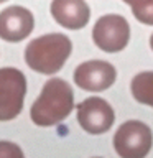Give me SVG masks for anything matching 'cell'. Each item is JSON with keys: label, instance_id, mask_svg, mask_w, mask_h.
<instances>
[{"label": "cell", "instance_id": "obj_3", "mask_svg": "<svg viewBox=\"0 0 153 158\" xmlns=\"http://www.w3.org/2000/svg\"><path fill=\"white\" fill-rule=\"evenodd\" d=\"M153 133L140 120L123 122L114 135V148L120 158H145L151 150Z\"/></svg>", "mask_w": 153, "mask_h": 158}, {"label": "cell", "instance_id": "obj_9", "mask_svg": "<svg viewBox=\"0 0 153 158\" xmlns=\"http://www.w3.org/2000/svg\"><path fill=\"white\" fill-rule=\"evenodd\" d=\"M51 15L61 27L68 30H81L89 23L91 10L84 0H53Z\"/></svg>", "mask_w": 153, "mask_h": 158}, {"label": "cell", "instance_id": "obj_7", "mask_svg": "<svg viewBox=\"0 0 153 158\" xmlns=\"http://www.w3.org/2000/svg\"><path fill=\"white\" fill-rule=\"evenodd\" d=\"M117 71L110 63L92 59L79 64L74 71V82L84 91L101 92L115 82Z\"/></svg>", "mask_w": 153, "mask_h": 158}, {"label": "cell", "instance_id": "obj_4", "mask_svg": "<svg viewBox=\"0 0 153 158\" xmlns=\"http://www.w3.org/2000/svg\"><path fill=\"white\" fill-rule=\"evenodd\" d=\"M27 77L17 68L0 69V122L12 120L22 112Z\"/></svg>", "mask_w": 153, "mask_h": 158}, {"label": "cell", "instance_id": "obj_13", "mask_svg": "<svg viewBox=\"0 0 153 158\" xmlns=\"http://www.w3.org/2000/svg\"><path fill=\"white\" fill-rule=\"evenodd\" d=\"M150 46H151V49H153V35H151V38H150Z\"/></svg>", "mask_w": 153, "mask_h": 158}, {"label": "cell", "instance_id": "obj_6", "mask_svg": "<svg viewBox=\"0 0 153 158\" xmlns=\"http://www.w3.org/2000/svg\"><path fill=\"white\" fill-rule=\"evenodd\" d=\"M115 114L102 97H89L77 106V120L87 133L101 135L112 127Z\"/></svg>", "mask_w": 153, "mask_h": 158}, {"label": "cell", "instance_id": "obj_12", "mask_svg": "<svg viewBox=\"0 0 153 158\" xmlns=\"http://www.w3.org/2000/svg\"><path fill=\"white\" fill-rule=\"evenodd\" d=\"M0 158H25V155L17 143L0 142Z\"/></svg>", "mask_w": 153, "mask_h": 158}, {"label": "cell", "instance_id": "obj_15", "mask_svg": "<svg viewBox=\"0 0 153 158\" xmlns=\"http://www.w3.org/2000/svg\"><path fill=\"white\" fill-rule=\"evenodd\" d=\"M2 2H7V0H0V3H2Z\"/></svg>", "mask_w": 153, "mask_h": 158}, {"label": "cell", "instance_id": "obj_11", "mask_svg": "<svg viewBox=\"0 0 153 158\" xmlns=\"http://www.w3.org/2000/svg\"><path fill=\"white\" fill-rule=\"evenodd\" d=\"M132 13L138 22L145 25H153V0H133Z\"/></svg>", "mask_w": 153, "mask_h": 158}, {"label": "cell", "instance_id": "obj_8", "mask_svg": "<svg viewBox=\"0 0 153 158\" xmlns=\"http://www.w3.org/2000/svg\"><path fill=\"white\" fill-rule=\"evenodd\" d=\"M35 18L28 8L12 5L0 12V38L10 43H17L28 38L33 31Z\"/></svg>", "mask_w": 153, "mask_h": 158}, {"label": "cell", "instance_id": "obj_14", "mask_svg": "<svg viewBox=\"0 0 153 158\" xmlns=\"http://www.w3.org/2000/svg\"><path fill=\"white\" fill-rule=\"evenodd\" d=\"M123 2H125V3H128V5H132V2H133V0H123Z\"/></svg>", "mask_w": 153, "mask_h": 158}, {"label": "cell", "instance_id": "obj_2", "mask_svg": "<svg viewBox=\"0 0 153 158\" xmlns=\"http://www.w3.org/2000/svg\"><path fill=\"white\" fill-rule=\"evenodd\" d=\"M72 51V43L63 33L43 35L28 43L25 61L33 71L41 74H54L64 66Z\"/></svg>", "mask_w": 153, "mask_h": 158}, {"label": "cell", "instance_id": "obj_10", "mask_svg": "<svg viewBox=\"0 0 153 158\" xmlns=\"http://www.w3.org/2000/svg\"><path fill=\"white\" fill-rule=\"evenodd\" d=\"M130 89L137 102L153 107V71L137 74L132 79Z\"/></svg>", "mask_w": 153, "mask_h": 158}, {"label": "cell", "instance_id": "obj_5", "mask_svg": "<svg viewBox=\"0 0 153 158\" xmlns=\"http://www.w3.org/2000/svg\"><path fill=\"white\" fill-rule=\"evenodd\" d=\"M92 38L102 51L118 53L130 40V25L122 15H104L94 25Z\"/></svg>", "mask_w": 153, "mask_h": 158}, {"label": "cell", "instance_id": "obj_1", "mask_svg": "<svg viewBox=\"0 0 153 158\" xmlns=\"http://www.w3.org/2000/svg\"><path fill=\"white\" fill-rule=\"evenodd\" d=\"M74 109V94L71 86L59 77L46 81L39 97L30 109L33 123L39 127H51L63 122Z\"/></svg>", "mask_w": 153, "mask_h": 158}]
</instances>
